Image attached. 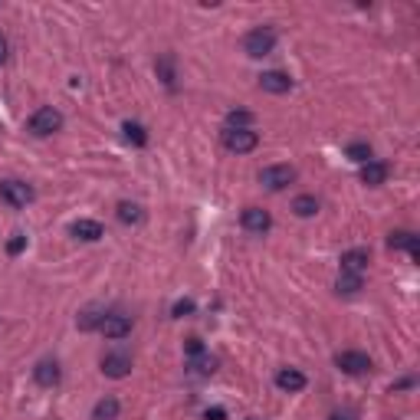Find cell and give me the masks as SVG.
<instances>
[{
    "instance_id": "obj_1",
    "label": "cell",
    "mask_w": 420,
    "mask_h": 420,
    "mask_svg": "<svg viewBox=\"0 0 420 420\" xmlns=\"http://www.w3.org/2000/svg\"><path fill=\"white\" fill-rule=\"evenodd\" d=\"M276 50V30L273 26H257V30H249L243 36V53H247L249 60H263L269 53Z\"/></svg>"
},
{
    "instance_id": "obj_2",
    "label": "cell",
    "mask_w": 420,
    "mask_h": 420,
    "mask_svg": "<svg viewBox=\"0 0 420 420\" xmlns=\"http://www.w3.org/2000/svg\"><path fill=\"white\" fill-rule=\"evenodd\" d=\"M26 129H30V135H36V138L56 135V131L63 129V112L53 109V105H43V109H36L33 115H30Z\"/></svg>"
},
{
    "instance_id": "obj_3",
    "label": "cell",
    "mask_w": 420,
    "mask_h": 420,
    "mask_svg": "<svg viewBox=\"0 0 420 420\" xmlns=\"http://www.w3.org/2000/svg\"><path fill=\"white\" fill-rule=\"evenodd\" d=\"M259 145V135L253 129H223V148L230 155H249L257 151Z\"/></svg>"
},
{
    "instance_id": "obj_4",
    "label": "cell",
    "mask_w": 420,
    "mask_h": 420,
    "mask_svg": "<svg viewBox=\"0 0 420 420\" xmlns=\"http://www.w3.org/2000/svg\"><path fill=\"white\" fill-rule=\"evenodd\" d=\"M0 198L14 210H23L26 204H33V188L26 181H0Z\"/></svg>"
},
{
    "instance_id": "obj_5",
    "label": "cell",
    "mask_w": 420,
    "mask_h": 420,
    "mask_svg": "<svg viewBox=\"0 0 420 420\" xmlns=\"http://www.w3.org/2000/svg\"><path fill=\"white\" fill-rule=\"evenodd\" d=\"M292 181H296V168L292 164H269V168L259 171V184L266 190H283V188H289Z\"/></svg>"
},
{
    "instance_id": "obj_6",
    "label": "cell",
    "mask_w": 420,
    "mask_h": 420,
    "mask_svg": "<svg viewBox=\"0 0 420 420\" xmlns=\"http://www.w3.org/2000/svg\"><path fill=\"white\" fill-rule=\"evenodd\" d=\"M99 332H102L109 342H122V338H129L131 335V318L122 316V312H105Z\"/></svg>"
},
{
    "instance_id": "obj_7",
    "label": "cell",
    "mask_w": 420,
    "mask_h": 420,
    "mask_svg": "<svg viewBox=\"0 0 420 420\" xmlns=\"http://www.w3.org/2000/svg\"><path fill=\"white\" fill-rule=\"evenodd\" d=\"M335 368L345 371V375H368L371 358L365 352H338L335 355Z\"/></svg>"
},
{
    "instance_id": "obj_8",
    "label": "cell",
    "mask_w": 420,
    "mask_h": 420,
    "mask_svg": "<svg viewBox=\"0 0 420 420\" xmlns=\"http://www.w3.org/2000/svg\"><path fill=\"white\" fill-rule=\"evenodd\" d=\"M102 375L112 377V381H122V377L131 375V355L125 352H109L102 355Z\"/></svg>"
},
{
    "instance_id": "obj_9",
    "label": "cell",
    "mask_w": 420,
    "mask_h": 420,
    "mask_svg": "<svg viewBox=\"0 0 420 420\" xmlns=\"http://www.w3.org/2000/svg\"><path fill=\"white\" fill-rule=\"evenodd\" d=\"M240 223L247 233H257V237H263L269 227H273V217H269V210H263V207H247L240 214Z\"/></svg>"
},
{
    "instance_id": "obj_10",
    "label": "cell",
    "mask_w": 420,
    "mask_h": 420,
    "mask_svg": "<svg viewBox=\"0 0 420 420\" xmlns=\"http://www.w3.org/2000/svg\"><path fill=\"white\" fill-rule=\"evenodd\" d=\"M306 384H309V381H306L302 371H296V368H279L276 371V387L286 391V394H296V391H302Z\"/></svg>"
},
{
    "instance_id": "obj_11",
    "label": "cell",
    "mask_w": 420,
    "mask_h": 420,
    "mask_svg": "<svg viewBox=\"0 0 420 420\" xmlns=\"http://www.w3.org/2000/svg\"><path fill=\"white\" fill-rule=\"evenodd\" d=\"M259 89H263V92H273V95H283L292 89V79L286 76V72H279V69H269V72L259 76Z\"/></svg>"
},
{
    "instance_id": "obj_12",
    "label": "cell",
    "mask_w": 420,
    "mask_h": 420,
    "mask_svg": "<svg viewBox=\"0 0 420 420\" xmlns=\"http://www.w3.org/2000/svg\"><path fill=\"white\" fill-rule=\"evenodd\" d=\"M69 233L76 237V240L82 243H95V240H102L105 230H102V223L99 220H76L72 227H69Z\"/></svg>"
},
{
    "instance_id": "obj_13",
    "label": "cell",
    "mask_w": 420,
    "mask_h": 420,
    "mask_svg": "<svg viewBox=\"0 0 420 420\" xmlns=\"http://www.w3.org/2000/svg\"><path fill=\"white\" fill-rule=\"evenodd\" d=\"M33 381L40 387H56V384H60V365H56L53 358H43L33 368Z\"/></svg>"
},
{
    "instance_id": "obj_14",
    "label": "cell",
    "mask_w": 420,
    "mask_h": 420,
    "mask_svg": "<svg viewBox=\"0 0 420 420\" xmlns=\"http://www.w3.org/2000/svg\"><path fill=\"white\" fill-rule=\"evenodd\" d=\"M387 247H391V249H407L414 259L420 257V240H417V233H411V230L391 233V237H387Z\"/></svg>"
},
{
    "instance_id": "obj_15",
    "label": "cell",
    "mask_w": 420,
    "mask_h": 420,
    "mask_svg": "<svg viewBox=\"0 0 420 420\" xmlns=\"http://www.w3.org/2000/svg\"><path fill=\"white\" fill-rule=\"evenodd\" d=\"M365 269H368V249H348V253H342V273L365 276Z\"/></svg>"
},
{
    "instance_id": "obj_16",
    "label": "cell",
    "mask_w": 420,
    "mask_h": 420,
    "mask_svg": "<svg viewBox=\"0 0 420 420\" xmlns=\"http://www.w3.org/2000/svg\"><path fill=\"white\" fill-rule=\"evenodd\" d=\"M384 181H387V164H381V161L361 164V184L377 188V184H384Z\"/></svg>"
},
{
    "instance_id": "obj_17",
    "label": "cell",
    "mask_w": 420,
    "mask_h": 420,
    "mask_svg": "<svg viewBox=\"0 0 420 420\" xmlns=\"http://www.w3.org/2000/svg\"><path fill=\"white\" fill-rule=\"evenodd\" d=\"M102 318H105V309H102V306H89V309H82V312H79L76 325L82 328V332H99V325H102Z\"/></svg>"
},
{
    "instance_id": "obj_18",
    "label": "cell",
    "mask_w": 420,
    "mask_h": 420,
    "mask_svg": "<svg viewBox=\"0 0 420 420\" xmlns=\"http://www.w3.org/2000/svg\"><path fill=\"white\" fill-rule=\"evenodd\" d=\"M115 217H119L125 227H138V223L145 220V210L138 204H131V200H122V204L115 207Z\"/></svg>"
},
{
    "instance_id": "obj_19",
    "label": "cell",
    "mask_w": 420,
    "mask_h": 420,
    "mask_svg": "<svg viewBox=\"0 0 420 420\" xmlns=\"http://www.w3.org/2000/svg\"><path fill=\"white\" fill-rule=\"evenodd\" d=\"M194 375H200V377H210L217 371V358L210 352H200V355H190V365H188Z\"/></svg>"
},
{
    "instance_id": "obj_20",
    "label": "cell",
    "mask_w": 420,
    "mask_h": 420,
    "mask_svg": "<svg viewBox=\"0 0 420 420\" xmlns=\"http://www.w3.org/2000/svg\"><path fill=\"white\" fill-rule=\"evenodd\" d=\"M119 411H122V404H119V397H102V401L92 407V420H115L119 417Z\"/></svg>"
},
{
    "instance_id": "obj_21",
    "label": "cell",
    "mask_w": 420,
    "mask_h": 420,
    "mask_svg": "<svg viewBox=\"0 0 420 420\" xmlns=\"http://www.w3.org/2000/svg\"><path fill=\"white\" fill-rule=\"evenodd\" d=\"M122 135H125V141H131V145H138V148L148 145V129L141 122H125V125H122Z\"/></svg>"
},
{
    "instance_id": "obj_22",
    "label": "cell",
    "mask_w": 420,
    "mask_h": 420,
    "mask_svg": "<svg viewBox=\"0 0 420 420\" xmlns=\"http://www.w3.org/2000/svg\"><path fill=\"white\" fill-rule=\"evenodd\" d=\"M292 214L296 217H316L318 214V200L312 194H299V198L292 200Z\"/></svg>"
},
{
    "instance_id": "obj_23",
    "label": "cell",
    "mask_w": 420,
    "mask_h": 420,
    "mask_svg": "<svg viewBox=\"0 0 420 420\" xmlns=\"http://www.w3.org/2000/svg\"><path fill=\"white\" fill-rule=\"evenodd\" d=\"M365 286V276H355V273H338V283L335 289L342 292V296H355V292Z\"/></svg>"
},
{
    "instance_id": "obj_24",
    "label": "cell",
    "mask_w": 420,
    "mask_h": 420,
    "mask_svg": "<svg viewBox=\"0 0 420 420\" xmlns=\"http://www.w3.org/2000/svg\"><path fill=\"white\" fill-rule=\"evenodd\" d=\"M345 155L352 158V161H358V164H368L371 158H375V151H371L368 141H355V145H348V151H345Z\"/></svg>"
},
{
    "instance_id": "obj_25",
    "label": "cell",
    "mask_w": 420,
    "mask_h": 420,
    "mask_svg": "<svg viewBox=\"0 0 420 420\" xmlns=\"http://www.w3.org/2000/svg\"><path fill=\"white\" fill-rule=\"evenodd\" d=\"M249 122H253V115L243 109L227 112V129H249Z\"/></svg>"
},
{
    "instance_id": "obj_26",
    "label": "cell",
    "mask_w": 420,
    "mask_h": 420,
    "mask_svg": "<svg viewBox=\"0 0 420 420\" xmlns=\"http://www.w3.org/2000/svg\"><path fill=\"white\" fill-rule=\"evenodd\" d=\"M158 76L164 79L168 89H174V56H164V60L158 63Z\"/></svg>"
},
{
    "instance_id": "obj_27",
    "label": "cell",
    "mask_w": 420,
    "mask_h": 420,
    "mask_svg": "<svg viewBox=\"0 0 420 420\" xmlns=\"http://www.w3.org/2000/svg\"><path fill=\"white\" fill-rule=\"evenodd\" d=\"M194 309H198V306H194V299H178L171 306V316L174 318H188V316H194Z\"/></svg>"
},
{
    "instance_id": "obj_28",
    "label": "cell",
    "mask_w": 420,
    "mask_h": 420,
    "mask_svg": "<svg viewBox=\"0 0 420 420\" xmlns=\"http://www.w3.org/2000/svg\"><path fill=\"white\" fill-rule=\"evenodd\" d=\"M23 249H26V237H23V233H14V237L7 240V253H10V257H20Z\"/></svg>"
},
{
    "instance_id": "obj_29",
    "label": "cell",
    "mask_w": 420,
    "mask_h": 420,
    "mask_svg": "<svg viewBox=\"0 0 420 420\" xmlns=\"http://www.w3.org/2000/svg\"><path fill=\"white\" fill-rule=\"evenodd\" d=\"M184 348H188V355H200V352H204V342H200V338H188Z\"/></svg>"
},
{
    "instance_id": "obj_30",
    "label": "cell",
    "mask_w": 420,
    "mask_h": 420,
    "mask_svg": "<svg viewBox=\"0 0 420 420\" xmlns=\"http://www.w3.org/2000/svg\"><path fill=\"white\" fill-rule=\"evenodd\" d=\"M7 53H10V46H7V36L0 33V66L7 63Z\"/></svg>"
},
{
    "instance_id": "obj_31",
    "label": "cell",
    "mask_w": 420,
    "mask_h": 420,
    "mask_svg": "<svg viewBox=\"0 0 420 420\" xmlns=\"http://www.w3.org/2000/svg\"><path fill=\"white\" fill-rule=\"evenodd\" d=\"M328 420H355V414L352 411H335V414H328Z\"/></svg>"
},
{
    "instance_id": "obj_32",
    "label": "cell",
    "mask_w": 420,
    "mask_h": 420,
    "mask_svg": "<svg viewBox=\"0 0 420 420\" xmlns=\"http://www.w3.org/2000/svg\"><path fill=\"white\" fill-rule=\"evenodd\" d=\"M207 420H223V407H214V411H207Z\"/></svg>"
},
{
    "instance_id": "obj_33",
    "label": "cell",
    "mask_w": 420,
    "mask_h": 420,
    "mask_svg": "<svg viewBox=\"0 0 420 420\" xmlns=\"http://www.w3.org/2000/svg\"><path fill=\"white\" fill-rule=\"evenodd\" d=\"M249 420H253V417H249Z\"/></svg>"
}]
</instances>
